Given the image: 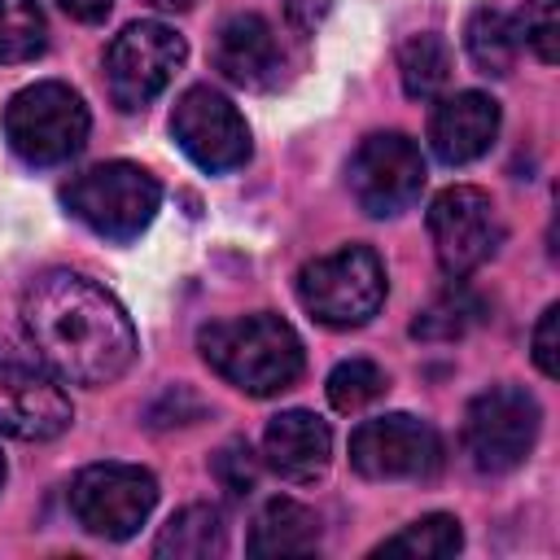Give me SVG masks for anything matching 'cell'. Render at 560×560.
Segmentation results:
<instances>
[{
	"instance_id": "6da1fadb",
	"label": "cell",
	"mask_w": 560,
	"mask_h": 560,
	"mask_svg": "<svg viewBox=\"0 0 560 560\" xmlns=\"http://www.w3.org/2000/svg\"><path fill=\"white\" fill-rule=\"evenodd\" d=\"M22 324L39 363L74 385H109L136 359V328L118 298L66 267L26 284Z\"/></svg>"
},
{
	"instance_id": "7a4b0ae2",
	"label": "cell",
	"mask_w": 560,
	"mask_h": 560,
	"mask_svg": "<svg viewBox=\"0 0 560 560\" xmlns=\"http://www.w3.org/2000/svg\"><path fill=\"white\" fill-rule=\"evenodd\" d=\"M197 346H201V359L228 385H236L254 398H271L280 389H289L306 363L302 337L293 332V324H284L271 311L206 324L197 332Z\"/></svg>"
},
{
	"instance_id": "3957f363",
	"label": "cell",
	"mask_w": 560,
	"mask_h": 560,
	"mask_svg": "<svg viewBox=\"0 0 560 560\" xmlns=\"http://www.w3.org/2000/svg\"><path fill=\"white\" fill-rule=\"evenodd\" d=\"M61 201L96 236H105V241H136L153 223V214L162 206V188L136 162H96V166L79 171L66 184Z\"/></svg>"
},
{
	"instance_id": "277c9868",
	"label": "cell",
	"mask_w": 560,
	"mask_h": 560,
	"mask_svg": "<svg viewBox=\"0 0 560 560\" xmlns=\"http://www.w3.org/2000/svg\"><path fill=\"white\" fill-rule=\"evenodd\" d=\"M298 302L324 328H359L385 302V262L368 245H341L298 271Z\"/></svg>"
},
{
	"instance_id": "5b68a950",
	"label": "cell",
	"mask_w": 560,
	"mask_h": 560,
	"mask_svg": "<svg viewBox=\"0 0 560 560\" xmlns=\"http://www.w3.org/2000/svg\"><path fill=\"white\" fill-rule=\"evenodd\" d=\"M88 105L66 83H31L4 109V140L31 166L70 162L88 144Z\"/></svg>"
},
{
	"instance_id": "8992f818",
	"label": "cell",
	"mask_w": 560,
	"mask_h": 560,
	"mask_svg": "<svg viewBox=\"0 0 560 560\" xmlns=\"http://www.w3.org/2000/svg\"><path fill=\"white\" fill-rule=\"evenodd\" d=\"M542 429V407L525 385H490L468 402L464 451L477 472H512L529 459Z\"/></svg>"
},
{
	"instance_id": "52a82bcc",
	"label": "cell",
	"mask_w": 560,
	"mask_h": 560,
	"mask_svg": "<svg viewBox=\"0 0 560 560\" xmlns=\"http://www.w3.org/2000/svg\"><path fill=\"white\" fill-rule=\"evenodd\" d=\"M188 48L166 22H131L105 48V88L122 114L144 109L184 66Z\"/></svg>"
},
{
	"instance_id": "ba28073f",
	"label": "cell",
	"mask_w": 560,
	"mask_h": 560,
	"mask_svg": "<svg viewBox=\"0 0 560 560\" xmlns=\"http://www.w3.org/2000/svg\"><path fill=\"white\" fill-rule=\"evenodd\" d=\"M158 503V481L140 464H88L70 486L74 521L109 542L131 538Z\"/></svg>"
},
{
	"instance_id": "9c48e42d",
	"label": "cell",
	"mask_w": 560,
	"mask_h": 560,
	"mask_svg": "<svg viewBox=\"0 0 560 560\" xmlns=\"http://www.w3.org/2000/svg\"><path fill=\"white\" fill-rule=\"evenodd\" d=\"M350 468L368 481H433L442 468V438L407 411L376 416L350 433Z\"/></svg>"
},
{
	"instance_id": "30bf717a",
	"label": "cell",
	"mask_w": 560,
	"mask_h": 560,
	"mask_svg": "<svg viewBox=\"0 0 560 560\" xmlns=\"http://www.w3.org/2000/svg\"><path fill=\"white\" fill-rule=\"evenodd\" d=\"M429 236H433V254L438 267L451 280H464L468 271H477L481 262H490L503 245V219L494 210V201L472 188V184H455L442 188L429 206Z\"/></svg>"
},
{
	"instance_id": "8fae6325",
	"label": "cell",
	"mask_w": 560,
	"mask_h": 560,
	"mask_svg": "<svg viewBox=\"0 0 560 560\" xmlns=\"http://www.w3.org/2000/svg\"><path fill=\"white\" fill-rule=\"evenodd\" d=\"M350 197L372 219H389L416 206L424 188V153L402 131H372L350 158Z\"/></svg>"
},
{
	"instance_id": "7c38bea8",
	"label": "cell",
	"mask_w": 560,
	"mask_h": 560,
	"mask_svg": "<svg viewBox=\"0 0 560 560\" xmlns=\"http://www.w3.org/2000/svg\"><path fill=\"white\" fill-rule=\"evenodd\" d=\"M171 136L175 144L210 175H223V171H236L249 162V127L241 118V109L214 92L210 83H197L188 88L175 109H171Z\"/></svg>"
},
{
	"instance_id": "4fadbf2b",
	"label": "cell",
	"mask_w": 560,
	"mask_h": 560,
	"mask_svg": "<svg viewBox=\"0 0 560 560\" xmlns=\"http://www.w3.org/2000/svg\"><path fill=\"white\" fill-rule=\"evenodd\" d=\"M74 407L66 389L57 385V372L48 376L31 359H0V433L18 442H52L70 429Z\"/></svg>"
},
{
	"instance_id": "5bb4252c",
	"label": "cell",
	"mask_w": 560,
	"mask_h": 560,
	"mask_svg": "<svg viewBox=\"0 0 560 560\" xmlns=\"http://www.w3.org/2000/svg\"><path fill=\"white\" fill-rule=\"evenodd\" d=\"M494 136H499V101L486 92L442 96L438 109L429 114V144L446 166L477 162L494 144Z\"/></svg>"
},
{
	"instance_id": "9a60e30c",
	"label": "cell",
	"mask_w": 560,
	"mask_h": 560,
	"mask_svg": "<svg viewBox=\"0 0 560 560\" xmlns=\"http://www.w3.org/2000/svg\"><path fill=\"white\" fill-rule=\"evenodd\" d=\"M214 70L236 83V88H271L284 70V57H280V39L271 31L267 18L258 13H236L219 26L214 35Z\"/></svg>"
},
{
	"instance_id": "2e32d148",
	"label": "cell",
	"mask_w": 560,
	"mask_h": 560,
	"mask_svg": "<svg viewBox=\"0 0 560 560\" xmlns=\"http://www.w3.org/2000/svg\"><path fill=\"white\" fill-rule=\"evenodd\" d=\"M262 459L284 481H315L332 459V429L315 411H280L262 433Z\"/></svg>"
},
{
	"instance_id": "e0dca14e",
	"label": "cell",
	"mask_w": 560,
	"mask_h": 560,
	"mask_svg": "<svg viewBox=\"0 0 560 560\" xmlns=\"http://www.w3.org/2000/svg\"><path fill=\"white\" fill-rule=\"evenodd\" d=\"M245 547L249 556H311L319 547V516L298 499H267Z\"/></svg>"
},
{
	"instance_id": "ac0fdd59",
	"label": "cell",
	"mask_w": 560,
	"mask_h": 560,
	"mask_svg": "<svg viewBox=\"0 0 560 560\" xmlns=\"http://www.w3.org/2000/svg\"><path fill=\"white\" fill-rule=\"evenodd\" d=\"M223 551H228V525H223V512L210 503L179 508L153 538V556L162 560H210Z\"/></svg>"
},
{
	"instance_id": "d6986e66",
	"label": "cell",
	"mask_w": 560,
	"mask_h": 560,
	"mask_svg": "<svg viewBox=\"0 0 560 560\" xmlns=\"http://www.w3.org/2000/svg\"><path fill=\"white\" fill-rule=\"evenodd\" d=\"M464 48H468V57H472V66H477L481 74L503 79V74L516 66L521 39H516V26H512V18H508L503 9L481 4V9H472L468 26H464Z\"/></svg>"
},
{
	"instance_id": "ffe728a7",
	"label": "cell",
	"mask_w": 560,
	"mask_h": 560,
	"mask_svg": "<svg viewBox=\"0 0 560 560\" xmlns=\"http://www.w3.org/2000/svg\"><path fill=\"white\" fill-rule=\"evenodd\" d=\"M451 44L433 31L424 35H411L402 48H398V74H402V88L411 101H433L446 92L451 83Z\"/></svg>"
},
{
	"instance_id": "44dd1931",
	"label": "cell",
	"mask_w": 560,
	"mask_h": 560,
	"mask_svg": "<svg viewBox=\"0 0 560 560\" xmlns=\"http://www.w3.org/2000/svg\"><path fill=\"white\" fill-rule=\"evenodd\" d=\"M481 298L464 284V280H451L416 319H411V337L420 341H455L464 337L472 324H481Z\"/></svg>"
},
{
	"instance_id": "7402d4cb",
	"label": "cell",
	"mask_w": 560,
	"mask_h": 560,
	"mask_svg": "<svg viewBox=\"0 0 560 560\" xmlns=\"http://www.w3.org/2000/svg\"><path fill=\"white\" fill-rule=\"evenodd\" d=\"M464 547V529L455 516L446 512H433V516H420L411 525H402L394 538H385L372 556H411V560H442V556H455Z\"/></svg>"
},
{
	"instance_id": "603a6c76",
	"label": "cell",
	"mask_w": 560,
	"mask_h": 560,
	"mask_svg": "<svg viewBox=\"0 0 560 560\" xmlns=\"http://www.w3.org/2000/svg\"><path fill=\"white\" fill-rule=\"evenodd\" d=\"M48 44V26L35 0H0V66L31 61Z\"/></svg>"
},
{
	"instance_id": "cb8c5ba5",
	"label": "cell",
	"mask_w": 560,
	"mask_h": 560,
	"mask_svg": "<svg viewBox=\"0 0 560 560\" xmlns=\"http://www.w3.org/2000/svg\"><path fill=\"white\" fill-rule=\"evenodd\" d=\"M389 389V381H385V372L372 363V359H346V363H337L332 372H328V402L337 407V411H363L368 402H376L381 394Z\"/></svg>"
},
{
	"instance_id": "d4e9b609",
	"label": "cell",
	"mask_w": 560,
	"mask_h": 560,
	"mask_svg": "<svg viewBox=\"0 0 560 560\" xmlns=\"http://www.w3.org/2000/svg\"><path fill=\"white\" fill-rule=\"evenodd\" d=\"M512 26H516V39L542 66H556V57H560V0H525Z\"/></svg>"
},
{
	"instance_id": "484cf974",
	"label": "cell",
	"mask_w": 560,
	"mask_h": 560,
	"mask_svg": "<svg viewBox=\"0 0 560 560\" xmlns=\"http://www.w3.org/2000/svg\"><path fill=\"white\" fill-rule=\"evenodd\" d=\"M214 477L223 481L228 494H249L258 486V455L245 442H228L214 455Z\"/></svg>"
},
{
	"instance_id": "4316f807",
	"label": "cell",
	"mask_w": 560,
	"mask_h": 560,
	"mask_svg": "<svg viewBox=\"0 0 560 560\" xmlns=\"http://www.w3.org/2000/svg\"><path fill=\"white\" fill-rule=\"evenodd\" d=\"M556 328H560V306H547V311L538 315V324H534V341H529L534 363H538V372H542V376H560V346H556Z\"/></svg>"
},
{
	"instance_id": "83f0119b",
	"label": "cell",
	"mask_w": 560,
	"mask_h": 560,
	"mask_svg": "<svg viewBox=\"0 0 560 560\" xmlns=\"http://www.w3.org/2000/svg\"><path fill=\"white\" fill-rule=\"evenodd\" d=\"M328 4H332V0H284V13H289V22H293L298 31H315V26L324 22Z\"/></svg>"
},
{
	"instance_id": "f1b7e54d",
	"label": "cell",
	"mask_w": 560,
	"mask_h": 560,
	"mask_svg": "<svg viewBox=\"0 0 560 560\" xmlns=\"http://www.w3.org/2000/svg\"><path fill=\"white\" fill-rule=\"evenodd\" d=\"M57 9H66L79 22H101L114 9V0H57Z\"/></svg>"
},
{
	"instance_id": "f546056e",
	"label": "cell",
	"mask_w": 560,
	"mask_h": 560,
	"mask_svg": "<svg viewBox=\"0 0 560 560\" xmlns=\"http://www.w3.org/2000/svg\"><path fill=\"white\" fill-rule=\"evenodd\" d=\"M149 4H158V9H166V13H184V9H192L197 0H149Z\"/></svg>"
},
{
	"instance_id": "4dcf8cb0",
	"label": "cell",
	"mask_w": 560,
	"mask_h": 560,
	"mask_svg": "<svg viewBox=\"0 0 560 560\" xmlns=\"http://www.w3.org/2000/svg\"><path fill=\"white\" fill-rule=\"evenodd\" d=\"M0 486H4V455H0Z\"/></svg>"
}]
</instances>
